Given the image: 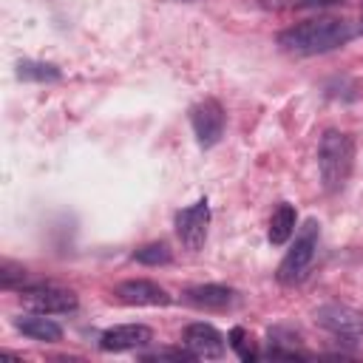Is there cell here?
I'll use <instances>...</instances> for the list:
<instances>
[{
	"mask_svg": "<svg viewBox=\"0 0 363 363\" xmlns=\"http://www.w3.org/2000/svg\"><path fill=\"white\" fill-rule=\"evenodd\" d=\"M20 301L28 312H40V315H68L77 309V295L71 289H60V286L23 289Z\"/></svg>",
	"mask_w": 363,
	"mask_h": 363,
	"instance_id": "cell-5",
	"label": "cell"
},
{
	"mask_svg": "<svg viewBox=\"0 0 363 363\" xmlns=\"http://www.w3.org/2000/svg\"><path fill=\"white\" fill-rule=\"evenodd\" d=\"M207 224H210V207H207L204 199L196 201V204H190L187 210H182V213L176 216V233H179L182 244H184L187 250H193V252L204 244V238H207Z\"/></svg>",
	"mask_w": 363,
	"mask_h": 363,
	"instance_id": "cell-7",
	"label": "cell"
},
{
	"mask_svg": "<svg viewBox=\"0 0 363 363\" xmlns=\"http://www.w3.org/2000/svg\"><path fill=\"white\" fill-rule=\"evenodd\" d=\"M14 326H17L26 337L43 340V343H57V340L62 337V329H60L54 320H48L45 315H40V312H31V315H26V318H17Z\"/></svg>",
	"mask_w": 363,
	"mask_h": 363,
	"instance_id": "cell-12",
	"label": "cell"
},
{
	"mask_svg": "<svg viewBox=\"0 0 363 363\" xmlns=\"http://www.w3.org/2000/svg\"><path fill=\"white\" fill-rule=\"evenodd\" d=\"M182 343L184 349H190L193 357H204V360H216L224 354V337L216 326L210 323H190L182 332Z\"/></svg>",
	"mask_w": 363,
	"mask_h": 363,
	"instance_id": "cell-9",
	"label": "cell"
},
{
	"mask_svg": "<svg viewBox=\"0 0 363 363\" xmlns=\"http://www.w3.org/2000/svg\"><path fill=\"white\" fill-rule=\"evenodd\" d=\"M318 326L332 332L343 340H363V312L346 306V303H326L315 312Z\"/></svg>",
	"mask_w": 363,
	"mask_h": 363,
	"instance_id": "cell-4",
	"label": "cell"
},
{
	"mask_svg": "<svg viewBox=\"0 0 363 363\" xmlns=\"http://www.w3.org/2000/svg\"><path fill=\"white\" fill-rule=\"evenodd\" d=\"M23 79H37V82H45V79H60V71L54 65H45V62H20V71H17Z\"/></svg>",
	"mask_w": 363,
	"mask_h": 363,
	"instance_id": "cell-16",
	"label": "cell"
},
{
	"mask_svg": "<svg viewBox=\"0 0 363 363\" xmlns=\"http://www.w3.org/2000/svg\"><path fill=\"white\" fill-rule=\"evenodd\" d=\"M230 349L241 357V360H255V346H252V340H250V335L241 329V326H233L230 329Z\"/></svg>",
	"mask_w": 363,
	"mask_h": 363,
	"instance_id": "cell-15",
	"label": "cell"
},
{
	"mask_svg": "<svg viewBox=\"0 0 363 363\" xmlns=\"http://www.w3.org/2000/svg\"><path fill=\"white\" fill-rule=\"evenodd\" d=\"M153 340V332L142 323H122V326H111L102 332L99 346L105 352H128V349H142Z\"/></svg>",
	"mask_w": 363,
	"mask_h": 363,
	"instance_id": "cell-10",
	"label": "cell"
},
{
	"mask_svg": "<svg viewBox=\"0 0 363 363\" xmlns=\"http://www.w3.org/2000/svg\"><path fill=\"white\" fill-rule=\"evenodd\" d=\"M360 28H363V6H360Z\"/></svg>",
	"mask_w": 363,
	"mask_h": 363,
	"instance_id": "cell-19",
	"label": "cell"
},
{
	"mask_svg": "<svg viewBox=\"0 0 363 363\" xmlns=\"http://www.w3.org/2000/svg\"><path fill=\"white\" fill-rule=\"evenodd\" d=\"M298 224V213L292 204H278L272 218H269V244H286L289 235L295 233Z\"/></svg>",
	"mask_w": 363,
	"mask_h": 363,
	"instance_id": "cell-13",
	"label": "cell"
},
{
	"mask_svg": "<svg viewBox=\"0 0 363 363\" xmlns=\"http://www.w3.org/2000/svg\"><path fill=\"white\" fill-rule=\"evenodd\" d=\"M354 37V28L343 17H315L295 23L278 34V45L289 54L312 57V54H326L340 45H346Z\"/></svg>",
	"mask_w": 363,
	"mask_h": 363,
	"instance_id": "cell-1",
	"label": "cell"
},
{
	"mask_svg": "<svg viewBox=\"0 0 363 363\" xmlns=\"http://www.w3.org/2000/svg\"><path fill=\"white\" fill-rule=\"evenodd\" d=\"M298 6H306V9H323V6H337L343 0H295Z\"/></svg>",
	"mask_w": 363,
	"mask_h": 363,
	"instance_id": "cell-18",
	"label": "cell"
},
{
	"mask_svg": "<svg viewBox=\"0 0 363 363\" xmlns=\"http://www.w3.org/2000/svg\"><path fill=\"white\" fill-rule=\"evenodd\" d=\"M113 295H116V301H122V303H128V306H167V303H170V295H167L159 284H153V281H147V278L122 281V284L113 289Z\"/></svg>",
	"mask_w": 363,
	"mask_h": 363,
	"instance_id": "cell-8",
	"label": "cell"
},
{
	"mask_svg": "<svg viewBox=\"0 0 363 363\" xmlns=\"http://www.w3.org/2000/svg\"><path fill=\"white\" fill-rule=\"evenodd\" d=\"M184 301L199 309H224L233 301V289L221 284H199L184 292Z\"/></svg>",
	"mask_w": 363,
	"mask_h": 363,
	"instance_id": "cell-11",
	"label": "cell"
},
{
	"mask_svg": "<svg viewBox=\"0 0 363 363\" xmlns=\"http://www.w3.org/2000/svg\"><path fill=\"white\" fill-rule=\"evenodd\" d=\"M352 164H354V145H352V136L343 133V130H326L320 136V145H318V167H320V182L329 193H337L346 182H349V173H352Z\"/></svg>",
	"mask_w": 363,
	"mask_h": 363,
	"instance_id": "cell-2",
	"label": "cell"
},
{
	"mask_svg": "<svg viewBox=\"0 0 363 363\" xmlns=\"http://www.w3.org/2000/svg\"><path fill=\"white\" fill-rule=\"evenodd\" d=\"M145 360H190V349H159V352H147L142 354Z\"/></svg>",
	"mask_w": 363,
	"mask_h": 363,
	"instance_id": "cell-17",
	"label": "cell"
},
{
	"mask_svg": "<svg viewBox=\"0 0 363 363\" xmlns=\"http://www.w3.org/2000/svg\"><path fill=\"white\" fill-rule=\"evenodd\" d=\"M133 258L139 264H147V267H159V264H167L170 261V247L164 241H153V244H145L133 252Z\"/></svg>",
	"mask_w": 363,
	"mask_h": 363,
	"instance_id": "cell-14",
	"label": "cell"
},
{
	"mask_svg": "<svg viewBox=\"0 0 363 363\" xmlns=\"http://www.w3.org/2000/svg\"><path fill=\"white\" fill-rule=\"evenodd\" d=\"M190 122H193V133L196 142L201 147H213L221 133H224V111L216 99H204L190 111Z\"/></svg>",
	"mask_w": 363,
	"mask_h": 363,
	"instance_id": "cell-6",
	"label": "cell"
},
{
	"mask_svg": "<svg viewBox=\"0 0 363 363\" xmlns=\"http://www.w3.org/2000/svg\"><path fill=\"white\" fill-rule=\"evenodd\" d=\"M315 252H318V221L309 218L301 233L295 235V244L286 250L284 261L278 264V281L292 286V284H301L315 261Z\"/></svg>",
	"mask_w": 363,
	"mask_h": 363,
	"instance_id": "cell-3",
	"label": "cell"
}]
</instances>
